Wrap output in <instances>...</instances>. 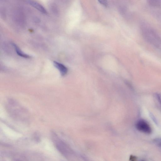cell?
<instances>
[{"mask_svg":"<svg viewBox=\"0 0 161 161\" xmlns=\"http://www.w3.org/2000/svg\"><path fill=\"white\" fill-rule=\"evenodd\" d=\"M149 3L152 5H160V3L159 1H150Z\"/></svg>","mask_w":161,"mask_h":161,"instance_id":"30bf717a","label":"cell"},{"mask_svg":"<svg viewBox=\"0 0 161 161\" xmlns=\"http://www.w3.org/2000/svg\"><path fill=\"white\" fill-rule=\"evenodd\" d=\"M14 49H15L17 54L19 56L25 58H29L31 57L30 55H27L22 51L14 43H12Z\"/></svg>","mask_w":161,"mask_h":161,"instance_id":"8992f818","label":"cell"},{"mask_svg":"<svg viewBox=\"0 0 161 161\" xmlns=\"http://www.w3.org/2000/svg\"><path fill=\"white\" fill-rule=\"evenodd\" d=\"M141 29L145 39L153 46L161 49V39L156 32L150 27L145 24L142 25Z\"/></svg>","mask_w":161,"mask_h":161,"instance_id":"6da1fadb","label":"cell"},{"mask_svg":"<svg viewBox=\"0 0 161 161\" xmlns=\"http://www.w3.org/2000/svg\"><path fill=\"white\" fill-rule=\"evenodd\" d=\"M14 161H28L24 157L20 156L14 159Z\"/></svg>","mask_w":161,"mask_h":161,"instance_id":"9c48e42d","label":"cell"},{"mask_svg":"<svg viewBox=\"0 0 161 161\" xmlns=\"http://www.w3.org/2000/svg\"><path fill=\"white\" fill-rule=\"evenodd\" d=\"M27 2L42 13L47 14V11L45 7L38 2L31 1H28Z\"/></svg>","mask_w":161,"mask_h":161,"instance_id":"5b68a950","label":"cell"},{"mask_svg":"<svg viewBox=\"0 0 161 161\" xmlns=\"http://www.w3.org/2000/svg\"><path fill=\"white\" fill-rule=\"evenodd\" d=\"M53 141L58 150L64 156L69 154L70 150L68 146L62 140L55 135L53 136Z\"/></svg>","mask_w":161,"mask_h":161,"instance_id":"7a4b0ae2","label":"cell"},{"mask_svg":"<svg viewBox=\"0 0 161 161\" xmlns=\"http://www.w3.org/2000/svg\"><path fill=\"white\" fill-rule=\"evenodd\" d=\"M153 142L156 145L161 148V138H156L153 140Z\"/></svg>","mask_w":161,"mask_h":161,"instance_id":"52a82bcc","label":"cell"},{"mask_svg":"<svg viewBox=\"0 0 161 161\" xmlns=\"http://www.w3.org/2000/svg\"><path fill=\"white\" fill-rule=\"evenodd\" d=\"M156 100L161 111V94L158 95L156 97Z\"/></svg>","mask_w":161,"mask_h":161,"instance_id":"ba28073f","label":"cell"},{"mask_svg":"<svg viewBox=\"0 0 161 161\" xmlns=\"http://www.w3.org/2000/svg\"><path fill=\"white\" fill-rule=\"evenodd\" d=\"M99 2H100V3H101L102 5H107V3L106 2V1H99Z\"/></svg>","mask_w":161,"mask_h":161,"instance_id":"8fae6325","label":"cell"},{"mask_svg":"<svg viewBox=\"0 0 161 161\" xmlns=\"http://www.w3.org/2000/svg\"><path fill=\"white\" fill-rule=\"evenodd\" d=\"M141 161H145L143 160H141Z\"/></svg>","mask_w":161,"mask_h":161,"instance_id":"4fadbf2b","label":"cell"},{"mask_svg":"<svg viewBox=\"0 0 161 161\" xmlns=\"http://www.w3.org/2000/svg\"><path fill=\"white\" fill-rule=\"evenodd\" d=\"M53 64L54 66L60 71L62 76H64L67 74L68 68L64 65L56 61L54 62Z\"/></svg>","mask_w":161,"mask_h":161,"instance_id":"277c9868","label":"cell"},{"mask_svg":"<svg viewBox=\"0 0 161 161\" xmlns=\"http://www.w3.org/2000/svg\"><path fill=\"white\" fill-rule=\"evenodd\" d=\"M136 127L138 130L144 133L150 134L152 133V129L149 124L144 120H139L136 124Z\"/></svg>","mask_w":161,"mask_h":161,"instance_id":"3957f363","label":"cell"},{"mask_svg":"<svg viewBox=\"0 0 161 161\" xmlns=\"http://www.w3.org/2000/svg\"><path fill=\"white\" fill-rule=\"evenodd\" d=\"M135 157L133 156H131L130 159L131 160V161H135Z\"/></svg>","mask_w":161,"mask_h":161,"instance_id":"7c38bea8","label":"cell"}]
</instances>
